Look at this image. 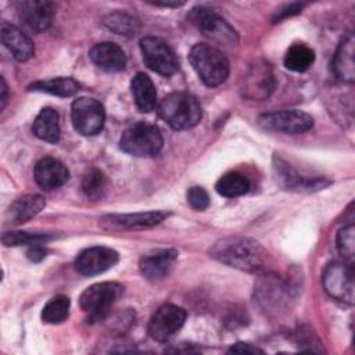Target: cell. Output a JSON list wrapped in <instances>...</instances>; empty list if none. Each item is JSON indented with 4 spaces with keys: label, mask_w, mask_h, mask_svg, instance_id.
<instances>
[{
    "label": "cell",
    "mask_w": 355,
    "mask_h": 355,
    "mask_svg": "<svg viewBox=\"0 0 355 355\" xmlns=\"http://www.w3.org/2000/svg\"><path fill=\"white\" fill-rule=\"evenodd\" d=\"M323 287L326 293L344 304H354V269L348 262H333L323 272Z\"/></svg>",
    "instance_id": "ba28073f"
},
{
    "label": "cell",
    "mask_w": 355,
    "mask_h": 355,
    "mask_svg": "<svg viewBox=\"0 0 355 355\" xmlns=\"http://www.w3.org/2000/svg\"><path fill=\"white\" fill-rule=\"evenodd\" d=\"M243 94L255 100H262L268 97L275 86L272 71L266 64L254 65L243 78Z\"/></svg>",
    "instance_id": "e0dca14e"
},
{
    "label": "cell",
    "mask_w": 355,
    "mask_h": 355,
    "mask_svg": "<svg viewBox=\"0 0 355 355\" xmlns=\"http://www.w3.org/2000/svg\"><path fill=\"white\" fill-rule=\"evenodd\" d=\"M140 51L144 64L154 72L171 76L178 68L179 62L173 50L159 37L146 36L140 40Z\"/></svg>",
    "instance_id": "52a82bcc"
},
{
    "label": "cell",
    "mask_w": 355,
    "mask_h": 355,
    "mask_svg": "<svg viewBox=\"0 0 355 355\" xmlns=\"http://www.w3.org/2000/svg\"><path fill=\"white\" fill-rule=\"evenodd\" d=\"M302 8V4H298V3H293V4H288L286 6L283 10H280L277 14H276V18L275 21H279L280 18H284L287 15H293V14H297L300 12Z\"/></svg>",
    "instance_id": "d590c367"
},
{
    "label": "cell",
    "mask_w": 355,
    "mask_h": 355,
    "mask_svg": "<svg viewBox=\"0 0 355 355\" xmlns=\"http://www.w3.org/2000/svg\"><path fill=\"white\" fill-rule=\"evenodd\" d=\"M0 36H1V43L8 49V51L12 54V57L17 61H26L33 55L35 53L33 42L26 33H24L15 25H11L7 21H3L0 26Z\"/></svg>",
    "instance_id": "ac0fdd59"
},
{
    "label": "cell",
    "mask_w": 355,
    "mask_h": 355,
    "mask_svg": "<svg viewBox=\"0 0 355 355\" xmlns=\"http://www.w3.org/2000/svg\"><path fill=\"white\" fill-rule=\"evenodd\" d=\"M158 114L176 130L194 128L202 115L198 100L186 92H173L165 96L158 105Z\"/></svg>",
    "instance_id": "7a4b0ae2"
},
{
    "label": "cell",
    "mask_w": 355,
    "mask_h": 355,
    "mask_svg": "<svg viewBox=\"0 0 355 355\" xmlns=\"http://www.w3.org/2000/svg\"><path fill=\"white\" fill-rule=\"evenodd\" d=\"M107 189V179L100 169H89L82 179V190L89 200H100Z\"/></svg>",
    "instance_id": "f546056e"
},
{
    "label": "cell",
    "mask_w": 355,
    "mask_h": 355,
    "mask_svg": "<svg viewBox=\"0 0 355 355\" xmlns=\"http://www.w3.org/2000/svg\"><path fill=\"white\" fill-rule=\"evenodd\" d=\"M71 118L73 128L83 136H94L101 132L105 111L100 101L90 97H79L72 103Z\"/></svg>",
    "instance_id": "9c48e42d"
},
{
    "label": "cell",
    "mask_w": 355,
    "mask_h": 355,
    "mask_svg": "<svg viewBox=\"0 0 355 355\" xmlns=\"http://www.w3.org/2000/svg\"><path fill=\"white\" fill-rule=\"evenodd\" d=\"M258 122L266 130L287 135L304 133L313 126V118L300 110H280L265 112L259 115Z\"/></svg>",
    "instance_id": "30bf717a"
},
{
    "label": "cell",
    "mask_w": 355,
    "mask_h": 355,
    "mask_svg": "<svg viewBox=\"0 0 355 355\" xmlns=\"http://www.w3.org/2000/svg\"><path fill=\"white\" fill-rule=\"evenodd\" d=\"M46 254H47L46 248L42 247L40 244H33V245H31V248H29L28 252H26L28 258H29L31 261H33V262H40L42 259L46 258Z\"/></svg>",
    "instance_id": "e575fe53"
},
{
    "label": "cell",
    "mask_w": 355,
    "mask_h": 355,
    "mask_svg": "<svg viewBox=\"0 0 355 355\" xmlns=\"http://www.w3.org/2000/svg\"><path fill=\"white\" fill-rule=\"evenodd\" d=\"M186 320V311L172 304H164L151 316L148 323V334L158 343L168 341Z\"/></svg>",
    "instance_id": "8fae6325"
},
{
    "label": "cell",
    "mask_w": 355,
    "mask_h": 355,
    "mask_svg": "<svg viewBox=\"0 0 355 355\" xmlns=\"http://www.w3.org/2000/svg\"><path fill=\"white\" fill-rule=\"evenodd\" d=\"M118 252L108 247H90L79 252L75 259V269L83 276L100 275L118 262Z\"/></svg>",
    "instance_id": "7c38bea8"
},
{
    "label": "cell",
    "mask_w": 355,
    "mask_h": 355,
    "mask_svg": "<svg viewBox=\"0 0 355 355\" xmlns=\"http://www.w3.org/2000/svg\"><path fill=\"white\" fill-rule=\"evenodd\" d=\"M187 17L200 32L219 43L236 44L239 42L237 32L214 10L207 7H194Z\"/></svg>",
    "instance_id": "5b68a950"
},
{
    "label": "cell",
    "mask_w": 355,
    "mask_h": 355,
    "mask_svg": "<svg viewBox=\"0 0 355 355\" xmlns=\"http://www.w3.org/2000/svg\"><path fill=\"white\" fill-rule=\"evenodd\" d=\"M122 291L123 287L115 282L96 283L82 293L79 298L80 308L90 315V319H101Z\"/></svg>",
    "instance_id": "8992f818"
},
{
    "label": "cell",
    "mask_w": 355,
    "mask_h": 355,
    "mask_svg": "<svg viewBox=\"0 0 355 355\" xmlns=\"http://www.w3.org/2000/svg\"><path fill=\"white\" fill-rule=\"evenodd\" d=\"M69 298L67 295L53 297L42 311V319L46 323H61L69 315Z\"/></svg>",
    "instance_id": "f1b7e54d"
},
{
    "label": "cell",
    "mask_w": 355,
    "mask_h": 355,
    "mask_svg": "<svg viewBox=\"0 0 355 355\" xmlns=\"http://www.w3.org/2000/svg\"><path fill=\"white\" fill-rule=\"evenodd\" d=\"M187 202L191 208L197 211H204L209 205L208 193L200 186H193L187 190Z\"/></svg>",
    "instance_id": "d6a6232c"
},
{
    "label": "cell",
    "mask_w": 355,
    "mask_h": 355,
    "mask_svg": "<svg viewBox=\"0 0 355 355\" xmlns=\"http://www.w3.org/2000/svg\"><path fill=\"white\" fill-rule=\"evenodd\" d=\"M275 169L277 171V179L282 182V184L290 190H306V191H312V190H319L323 189L324 186H327L330 182L324 180L323 178H304L295 172H293L290 168H287V165L284 164H277L275 166Z\"/></svg>",
    "instance_id": "7402d4cb"
},
{
    "label": "cell",
    "mask_w": 355,
    "mask_h": 355,
    "mask_svg": "<svg viewBox=\"0 0 355 355\" xmlns=\"http://www.w3.org/2000/svg\"><path fill=\"white\" fill-rule=\"evenodd\" d=\"M103 24L116 35L133 36L137 33L140 25L139 21L125 12H112L104 17Z\"/></svg>",
    "instance_id": "83f0119b"
},
{
    "label": "cell",
    "mask_w": 355,
    "mask_h": 355,
    "mask_svg": "<svg viewBox=\"0 0 355 355\" xmlns=\"http://www.w3.org/2000/svg\"><path fill=\"white\" fill-rule=\"evenodd\" d=\"M51 236L47 233H28V232H7L3 234L1 240L4 245L14 247V245H22V244H42L50 240Z\"/></svg>",
    "instance_id": "4dcf8cb0"
},
{
    "label": "cell",
    "mask_w": 355,
    "mask_h": 355,
    "mask_svg": "<svg viewBox=\"0 0 355 355\" xmlns=\"http://www.w3.org/2000/svg\"><path fill=\"white\" fill-rule=\"evenodd\" d=\"M189 60L200 79L209 87L222 85L229 76V61L214 46L198 43L191 47Z\"/></svg>",
    "instance_id": "3957f363"
},
{
    "label": "cell",
    "mask_w": 355,
    "mask_h": 355,
    "mask_svg": "<svg viewBox=\"0 0 355 355\" xmlns=\"http://www.w3.org/2000/svg\"><path fill=\"white\" fill-rule=\"evenodd\" d=\"M19 19L33 32H44L51 26L54 4L44 0H26L17 3Z\"/></svg>",
    "instance_id": "4fadbf2b"
},
{
    "label": "cell",
    "mask_w": 355,
    "mask_h": 355,
    "mask_svg": "<svg viewBox=\"0 0 355 355\" xmlns=\"http://www.w3.org/2000/svg\"><path fill=\"white\" fill-rule=\"evenodd\" d=\"M218 194L233 198L245 194L250 190V180L240 172L225 173L215 184Z\"/></svg>",
    "instance_id": "4316f807"
},
{
    "label": "cell",
    "mask_w": 355,
    "mask_h": 355,
    "mask_svg": "<svg viewBox=\"0 0 355 355\" xmlns=\"http://www.w3.org/2000/svg\"><path fill=\"white\" fill-rule=\"evenodd\" d=\"M162 143L164 140L158 126L139 121L122 133L119 147L122 151L135 157H153L159 153Z\"/></svg>",
    "instance_id": "277c9868"
},
{
    "label": "cell",
    "mask_w": 355,
    "mask_h": 355,
    "mask_svg": "<svg viewBox=\"0 0 355 355\" xmlns=\"http://www.w3.org/2000/svg\"><path fill=\"white\" fill-rule=\"evenodd\" d=\"M216 261L245 272H259L265 268L268 252L255 240L241 236H230L218 240L211 251Z\"/></svg>",
    "instance_id": "6da1fadb"
},
{
    "label": "cell",
    "mask_w": 355,
    "mask_h": 355,
    "mask_svg": "<svg viewBox=\"0 0 355 355\" xmlns=\"http://www.w3.org/2000/svg\"><path fill=\"white\" fill-rule=\"evenodd\" d=\"M90 58L100 69L107 72L122 71L126 65V55L123 50L112 42L96 44L90 50Z\"/></svg>",
    "instance_id": "ffe728a7"
},
{
    "label": "cell",
    "mask_w": 355,
    "mask_h": 355,
    "mask_svg": "<svg viewBox=\"0 0 355 355\" xmlns=\"http://www.w3.org/2000/svg\"><path fill=\"white\" fill-rule=\"evenodd\" d=\"M337 248L340 254L344 257L345 262H354V251H355V227L354 225L344 226L337 233Z\"/></svg>",
    "instance_id": "1f68e13d"
},
{
    "label": "cell",
    "mask_w": 355,
    "mask_h": 355,
    "mask_svg": "<svg viewBox=\"0 0 355 355\" xmlns=\"http://www.w3.org/2000/svg\"><path fill=\"white\" fill-rule=\"evenodd\" d=\"M32 130L39 139L49 143H57L60 139V123L57 111L50 107L43 108L33 121Z\"/></svg>",
    "instance_id": "cb8c5ba5"
},
{
    "label": "cell",
    "mask_w": 355,
    "mask_h": 355,
    "mask_svg": "<svg viewBox=\"0 0 355 355\" xmlns=\"http://www.w3.org/2000/svg\"><path fill=\"white\" fill-rule=\"evenodd\" d=\"M178 261V251L172 248L155 250L141 257L139 270L141 276L150 282H158L166 277Z\"/></svg>",
    "instance_id": "5bb4252c"
},
{
    "label": "cell",
    "mask_w": 355,
    "mask_h": 355,
    "mask_svg": "<svg viewBox=\"0 0 355 355\" xmlns=\"http://www.w3.org/2000/svg\"><path fill=\"white\" fill-rule=\"evenodd\" d=\"M130 90L136 107L143 112H150L157 105V90L148 75L139 72L130 82Z\"/></svg>",
    "instance_id": "44dd1931"
},
{
    "label": "cell",
    "mask_w": 355,
    "mask_h": 355,
    "mask_svg": "<svg viewBox=\"0 0 355 355\" xmlns=\"http://www.w3.org/2000/svg\"><path fill=\"white\" fill-rule=\"evenodd\" d=\"M229 352H237V354H263L262 349L258 347L248 344V343H236L229 348Z\"/></svg>",
    "instance_id": "836d02e7"
},
{
    "label": "cell",
    "mask_w": 355,
    "mask_h": 355,
    "mask_svg": "<svg viewBox=\"0 0 355 355\" xmlns=\"http://www.w3.org/2000/svg\"><path fill=\"white\" fill-rule=\"evenodd\" d=\"M0 100H1V110H3L6 107V103H7V85H6L3 78H1V97H0Z\"/></svg>",
    "instance_id": "8d00e7d4"
},
{
    "label": "cell",
    "mask_w": 355,
    "mask_h": 355,
    "mask_svg": "<svg viewBox=\"0 0 355 355\" xmlns=\"http://www.w3.org/2000/svg\"><path fill=\"white\" fill-rule=\"evenodd\" d=\"M354 50L355 39L349 32L340 42L336 55L333 58V71L338 80L344 83H352L355 79V67H354Z\"/></svg>",
    "instance_id": "d6986e66"
},
{
    "label": "cell",
    "mask_w": 355,
    "mask_h": 355,
    "mask_svg": "<svg viewBox=\"0 0 355 355\" xmlns=\"http://www.w3.org/2000/svg\"><path fill=\"white\" fill-rule=\"evenodd\" d=\"M168 216L165 211H148V212H135V214H114L107 215L101 219V223L110 229H126L139 230L153 227L161 223Z\"/></svg>",
    "instance_id": "9a60e30c"
},
{
    "label": "cell",
    "mask_w": 355,
    "mask_h": 355,
    "mask_svg": "<svg viewBox=\"0 0 355 355\" xmlns=\"http://www.w3.org/2000/svg\"><path fill=\"white\" fill-rule=\"evenodd\" d=\"M79 83L72 79V78H51L46 80H39L35 82L29 86V90H36V92H44L53 96H60V97H69L75 94L79 90Z\"/></svg>",
    "instance_id": "d4e9b609"
},
{
    "label": "cell",
    "mask_w": 355,
    "mask_h": 355,
    "mask_svg": "<svg viewBox=\"0 0 355 355\" xmlns=\"http://www.w3.org/2000/svg\"><path fill=\"white\" fill-rule=\"evenodd\" d=\"M33 176L39 187L50 191L64 186L69 179V172L61 161L53 157H44L36 164Z\"/></svg>",
    "instance_id": "2e32d148"
},
{
    "label": "cell",
    "mask_w": 355,
    "mask_h": 355,
    "mask_svg": "<svg viewBox=\"0 0 355 355\" xmlns=\"http://www.w3.org/2000/svg\"><path fill=\"white\" fill-rule=\"evenodd\" d=\"M46 205V201L39 194H26L18 198L8 209V216L12 223H24L36 216Z\"/></svg>",
    "instance_id": "603a6c76"
},
{
    "label": "cell",
    "mask_w": 355,
    "mask_h": 355,
    "mask_svg": "<svg viewBox=\"0 0 355 355\" xmlns=\"http://www.w3.org/2000/svg\"><path fill=\"white\" fill-rule=\"evenodd\" d=\"M315 61V53L302 43L293 44L284 55V67L294 72H305Z\"/></svg>",
    "instance_id": "484cf974"
}]
</instances>
